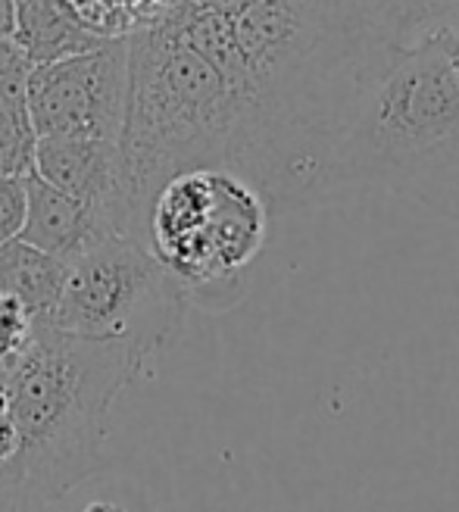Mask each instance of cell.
I'll use <instances>...</instances> for the list:
<instances>
[{
	"label": "cell",
	"instance_id": "cell-1",
	"mask_svg": "<svg viewBox=\"0 0 459 512\" xmlns=\"http://www.w3.org/2000/svg\"><path fill=\"white\" fill-rule=\"evenodd\" d=\"M147 369L125 344L35 322L25 350L0 369V400L19 431L0 466V512H47L97 475L113 403Z\"/></svg>",
	"mask_w": 459,
	"mask_h": 512
},
{
	"label": "cell",
	"instance_id": "cell-2",
	"mask_svg": "<svg viewBox=\"0 0 459 512\" xmlns=\"http://www.w3.org/2000/svg\"><path fill=\"white\" fill-rule=\"evenodd\" d=\"M203 166H225L250 178L247 107L200 50L163 19H150L129 32L116 232L144 244L157 191L178 172Z\"/></svg>",
	"mask_w": 459,
	"mask_h": 512
},
{
	"label": "cell",
	"instance_id": "cell-3",
	"mask_svg": "<svg viewBox=\"0 0 459 512\" xmlns=\"http://www.w3.org/2000/svg\"><path fill=\"white\" fill-rule=\"evenodd\" d=\"M331 182L375 185L459 222V79L422 38L366 88Z\"/></svg>",
	"mask_w": 459,
	"mask_h": 512
},
{
	"label": "cell",
	"instance_id": "cell-4",
	"mask_svg": "<svg viewBox=\"0 0 459 512\" xmlns=\"http://www.w3.org/2000/svg\"><path fill=\"white\" fill-rule=\"evenodd\" d=\"M269 203L235 169L178 172L157 191L147 216V250L172 272L188 303L228 310L269 238Z\"/></svg>",
	"mask_w": 459,
	"mask_h": 512
},
{
	"label": "cell",
	"instance_id": "cell-5",
	"mask_svg": "<svg viewBox=\"0 0 459 512\" xmlns=\"http://www.w3.org/2000/svg\"><path fill=\"white\" fill-rule=\"evenodd\" d=\"M188 306L182 285L147 244L113 232L69 263L63 294L44 322L125 344L150 363L182 331Z\"/></svg>",
	"mask_w": 459,
	"mask_h": 512
},
{
	"label": "cell",
	"instance_id": "cell-6",
	"mask_svg": "<svg viewBox=\"0 0 459 512\" xmlns=\"http://www.w3.org/2000/svg\"><path fill=\"white\" fill-rule=\"evenodd\" d=\"M129 100V35L107 38L85 54L29 69L25 107L38 138L116 141Z\"/></svg>",
	"mask_w": 459,
	"mask_h": 512
},
{
	"label": "cell",
	"instance_id": "cell-7",
	"mask_svg": "<svg viewBox=\"0 0 459 512\" xmlns=\"http://www.w3.org/2000/svg\"><path fill=\"white\" fill-rule=\"evenodd\" d=\"M32 172L63 194L107 213L113 222L119 191V144L100 138H38ZM116 228V225H113Z\"/></svg>",
	"mask_w": 459,
	"mask_h": 512
},
{
	"label": "cell",
	"instance_id": "cell-8",
	"mask_svg": "<svg viewBox=\"0 0 459 512\" xmlns=\"http://www.w3.org/2000/svg\"><path fill=\"white\" fill-rule=\"evenodd\" d=\"M113 232L116 228L107 213L63 194L60 188L29 172V207H25V222L19 232L22 241L54 253L63 263H75Z\"/></svg>",
	"mask_w": 459,
	"mask_h": 512
},
{
	"label": "cell",
	"instance_id": "cell-9",
	"mask_svg": "<svg viewBox=\"0 0 459 512\" xmlns=\"http://www.w3.org/2000/svg\"><path fill=\"white\" fill-rule=\"evenodd\" d=\"M10 41L29 66L54 63L63 57L85 54L104 44L107 35L69 7V0H16V22Z\"/></svg>",
	"mask_w": 459,
	"mask_h": 512
},
{
	"label": "cell",
	"instance_id": "cell-10",
	"mask_svg": "<svg viewBox=\"0 0 459 512\" xmlns=\"http://www.w3.org/2000/svg\"><path fill=\"white\" fill-rule=\"evenodd\" d=\"M69 275V263L57 260L29 241L0 244V294L19 300L35 322H44L57 306Z\"/></svg>",
	"mask_w": 459,
	"mask_h": 512
},
{
	"label": "cell",
	"instance_id": "cell-11",
	"mask_svg": "<svg viewBox=\"0 0 459 512\" xmlns=\"http://www.w3.org/2000/svg\"><path fill=\"white\" fill-rule=\"evenodd\" d=\"M29 69H19L0 82V172L4 175H29L35 160L38 135L25 107Z\"/></svg>",
	"mask_w": 459,
	"mask_h": 512
},
{
	"label": "cell",
	"instance_id": "cell-12",
	"mask_svg": "<svg viewBox=\"0 0 459 512\" xmlns=\"http://www.w3.org/2000/svg\"><path fill=\"white\" fill-rule=\"evenodd\" d=\"M32 331H35V319L29 316V310L19 300L0 294V369L10 366L25 350Z\"/></svg>",
	"mask_w": 459,
	"mask_h": 512
},
{
	"label": "cell",
	"instance_id": "cell-13",
	"mask_svg": "<svg viewBox=\"0 0 459 512\" xmlns=\"http://www.w3.org/2000/svg\"><path fill=\"white\" fill-rule=\"evenodd\" d=\"M29 207V175L0 172V244L19 238Z\"/></svg>",
	"mask_w": 459,
	"mask_h": 512
},
{
	"label": "cell",
	"instance_id": "cell-14",
	"mask_svg": "<svg viewBox=\"0 0 459 512\" xmlns=\"http://www.w3.org/2000/svg\"><path fill=\"white\" fill-rule=\"evenodd\" d=\"M428 38H431V44L441 50V57L447 60L450 72L459 79V19H450V22L438 25V29L431 32Z\"/></svg>",
	"mask_w": 459,
	"mask_h": 512
},
{
	"label": "cell",
	"instance_id": "cell-15",
	"mask_svg": "<svg viewBox=\"0 0 459 512\" xmlns=\"http://www.w3.org/2000/svg\"><path fill=\"white\" fill-rule=\"evenodd\" d=\"M416 7H419V16L425 22L428 35L435 32L438 25H444L450 19H459V0H416Z\"/></svg>",
	"mask_w": 459,
	"mask_h": 512
},
{
	"label": "cell",
	"instance_id": "cell-16",
	"mask_svg": "<svg viewBox=\"0 0 459 512\" xmlns=\"http://www.w3.org/2000/svg\"><path fill=\"white\" fill-rule=\"evenodd\" d=\"M16 447H19V431H16V422H13V416L7 413L4 400H0V466H4L7 459L16 453Z\"/></svg>",
	"mask_w": 459,
	"mask_h": 512
},
{
	"label": "cell",
	"instance_id": "cell-17",
	"mask_svg": "<svg viewBox=\"0 0 459 512\" xmlns=\"http://www.w3.org/2000/svg\"><path fill=\"white\" fill-rule=\"evenodd\" d=\"M19 69H29V63L22 60V54H19L10 38H0V82H4L7 75L19 72Z\"/></svg>",
	"mask_w": 459,
	"mask_h": 512
},
{
	"label": "cell",
	"instance_id": "cell-18",
	"mask_svg": "<svg viewBox=\"0 0 459 512\" xmlns=\"http://www.w3.org/2000/svg\"><path fill=\"white\" fill-rule=\"evenodd\" d=\"M13 22H16V0H0V38L13 35Z\"/></svg>",
	"mask_w": 459,
	"mask_h": 512
},
{
	"label": "cell",
	"instance_id": "cell-19",
	"mask_svg": "<svg viewBox=\"0 0 459 512\" xmlns=\"http://www.w3.org/2000/svg\"><path fill=\"white\" fill-rule=\"evenodd\" d=\"M82 512H125L119 503H110V500H94V503H88Z\"/></svg>",
	"mask_w": 459,
	"mask_h": 512
}]
</instances>
